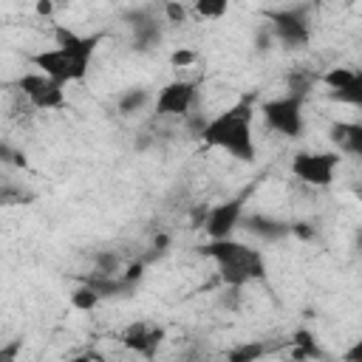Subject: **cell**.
<instances>
[{
  "label": "cell",
  "mask_w": 362,
  "mask_h": 362,
  "mask_svg": "<svg viewBox=\"0 0 362 362\" xmlns=\"http://www.w3.org/2000/svg\"><path fill=\"white\" fill-rule=\"evenodd\" d=\"M164 14H167L170 23H184L187 14H189V8L181 6V3H164Z\"/></svg>",
  "instance_id": "cell-19"
},
{
  "label": "cell",
  "mask_w": 362,
  "mask_h": 362,
  "mask_svg": "<svg viewBox=\"0 0 362 362\" xmlns=\"http://www.w3.org/2000/svg\"><path fill=\"white\" fill-rule=\"evenodd\" d=\"M260 113H263L266 127L286 136V139H300L305 130L303 96H297V93H286V96H274V99L263 102Z\"/></svg>",
  "instance_id": "cell-4"
},
{
  "label": "cell",
  "mask_w": 362,
  "mask_h": 362,
  "mask_svg": "<svg viewBox=\"0 0 362 362\" xmlns=\"http://www.w3.org/2000/svg\"><path fill=\"white\" fill-rule=\"evenodd\" d=\"M195 59H198V54H195L192 48H175V51L170 54V65H173V68H189Z\"/></svg>",
  "instance_id": "cell-18"
},
{
  "label": "cell",
  "mask_w": 362,
  "mask_h": 362,
  "mask_svg": "<svg viewBox=\"0 0 362 362\" xmlns=\"http://www.w3.org/2000/svg\"><path fill=\"white\" fill-rule=\"evenodd\" d=\"M96 303H99V294L85 283V286H79L74 294H71V305L76 308V311H90V308H96Z\"/></svg>",
  "instance_id": "cell-15"
},
{
  "label": "cell",
  "mask_w": 362,
  "mask_h": 362,
  "mask_svg": "<svg viewBox=\"0 0 362 362\" xmlns=\"http://www.w3.org/2000/svg\"><path fill=\"white\" fill-rule=\"evenodd\" d=\"M102 34H76L68 25H54V45L28 54L34 71L57 79L59 85L82 82L90 71V57L99 45Z\"/></svg>",
  "instance_id": "cell-1"
},
{
  "label": "cell",
  "mask_w": 362,
  "mask_h": 362,
  "mask_svg": "<svg viewBox=\"0 0 362 362\" xmlns=\"http://www.w3.org/2000/svg\"><path fill=\"white\" fill-rule=\"evenodd\" d=\"M272 31L280 42L300 48L308 42L311 28H308V17L305 8H283V11H272Z\"/></svg>",
  "instance_id": "cell-8"
},
{
  "label": "cell",
  "mask_w": 362,
  "mask_h": 362,
  "mask_svg": "<svg viewBox=\"0 0 362 362\" xmlns=\"http://www.w3.org/2000/svg\"><path fill=\"white\" fill-rule=\"evenodd\" d=\"M331 141L339 147V156L342 153H351V156H359L362 153V124L356 122H339L331 127Z\"/></svg>",
  "instance_id": "cell-12"
},
{
  "label": "cell",
  "mask_w": 362,
  "mask_h": 362,
  "mask_svg": "<svg viewBox=\"0 0 362 362\" xmlns=\"http://www.w3.org/2000/svg\"><path fill=\"white\" fill-rule=\"evenodd\" d=\"M342 156L337 150L328 153H297L291 161V175L308 187H328L339 167Z\"/></svg>",
  "instance_id": "cell-5"
},
{
  "label": "cell",
  "mask_w": 362,
  "mask_h": 362,
  "mask_svg": "<svg viewBox=\"0 0 362 362\" xmlns=\"http://www.w3.org/2000/svg\"><path fill=\"white\" fill-rule=\"evenodd\" d=\"M68 362H99V356H96V354H82V356H74V359H68Z\"/></svg>",
  "instance_id": "cell-23"
},
{
  "label": "cell",
  "mask_w": 362,
  "mask_h": 362,
  "mask_svg": "<svg viewBox=\"0 0 362 362\" xmlns=\"http://www.w3.org/2000/svg\"><path fill=\"white\" fill-rule=\"evenodd\" d=\"M252 122H255L252 99H238L235 105L223 107L212 119H204V124L198 127V136L204 144L218 147L238 161H255L257 144L252 136Z\"/></svg>",
  "instance_id": "cell-2"
},
{
  "label": "cell",
  "mask_w": 362,
  "mask_h": 362,
  "mask_svg": "<svg viewBox=\"0 0 362 362\" xmlns=\"http://www.w3.org/2000/svg\"><path fill=\"white\" fill-rule=\"evenodd\" d=\"M359 354H362V342H356V345L345 354V362H359Z\"/></svg>",
  "instance_id": "cell-21"
},
{
  "label": "cell",
  "mask_w": 362,
  "mask_h": 362,
  "mask_svg": "<svg viewBox=\"0 0 362 362\" xmlns=\"http://www.w3.org/2000/svg\"><path fill=\"white\" fill-rule=\"evenodd\" d=\"M164 339V328L156 325V322H133L124 334H122V342L124 348H130L133 354L144 356V359H153L158 345Z\"/></svg>",
  "instance_id": "cell-11"
},
{
  "label": "cell",
  "mask_w": 362,
  "mask_h": 362,
  "mask_svg": "<svg viewBox=\"0 0 362 362\" xmlns=\"http://www.w3.org/2000/svg\"><path fill=\"white\" fill-rule=\"evenodd\" d=\"M192 11H195V14H201V17L218 20L221 14H226V3H223V0H221V3H206V0H204V3H195V6H192Z\"/></svg>",
  "instance_id": "cell-17"
},
{
  "label": "cell",
  "mask_w": 362,
  "mask_h": 362,
  "mask_svg": "<svg viewBox=\"0 0 362 362\" xmlns=\"http://www.w3.org/2000/svg\"><path fill=\"white\" fill-rule=\"evenodd\" d=\"M144 102H147V90L136 88V90H127V93L119 99V110H122V113H133V110H139Z\"/></svg>",
  "instance_id": "cell-16"
},
{
  "label": "cell",
  "mask_w": 362,
  "mask_h": 362,
  "mask_svg": "<svg viewBox=\"0 0 362 362\" xmlns=\"http://www.w3.org/2000/svg\"><path fill=\"white\" fill-rule=\"evenodd\" d=\"M243 218V201L240 198H232V201H223V204H215L206 218H204V232L209 240H226L232 238V232L238 229Z\"/></svg>",
  "instance_id": "cell-9"
},
{
  "label": "cell",
  "mask_w": 362,
  "mask_h": 362,
  "mask_svg": "<svg viewBox=\"0 0 362 362\" xmlns=\"http://www.w3.org/2000/svg\"><path fill=\"white\" fill-rule=\"evenodd\" d=\"M240 221L246 223V229L252 235H257L263 240H277V238L291 232V226H286V223H280L274 218H266V215H249V218H240Z\"/></svg>",
  "instance_id": "cell-13"
},
{
  "label": "cell",
  "mask_w": 362,
  "mask_h": 362,
  "mask_svg": "<svg viewBox=\"0 0 362 362\" xmlns=\"http://www.w3.org/2000/svg\"><path fill=\"white\" fill-rule=\"evenodd\" d=\"M20 351H23V339H14V342L3 345V348H0V362H17Z\"/></svg>",
  "instance_id": "cell-20"
},
{
  "label": "cell",
  "mask_w": 362,
  "mask_h": 362,
  "mask_svg": "<svg viewBox=\"0 0 362 362\" xmlns=\"http://www.w3.org/2000/svg\"><path fill=\"white\" fill-rule=\"evenodd\" d=\"M37 14H54V3H37Z\"/></svg>",
  "instance_id": "cell-22"
},
{
  "label": "cell",
  "mask_w": 362,
  "mask_h": 362,
  "mask_svg": "<svg viewBox=\"0 0 362 362\" xmlns=\"http://www.w3.org/2000/svg\"><path fill=\"white\" fill-rule=\"evenodd\" d=\"M263 354H266V345L252 339V342H240V345H235V348L226 354V362H257Z\"/></svg>",
  "instance_id": "cell-14"
},
{
  "label": "cell",
  "mask_w": 362,
  "mask_h": 362,
  "mask_svg": "<svg viewBox=\"0 0 362 362\" xmlns=\"http://www.w3.org/2000/svg\"><path fill=\"white\" fill-rule=\"evenodd\" d=\"M201 252L218 266V274L226 288H243L255 280L266 277V257L260 249L240 243V240H209L201 246Z\"/></svg>",
  "instance_id": "cell-3"
},
{
  "label": "cell",
  "mask_w": 362,
  "mask_h": 362,
  "mask_svg": "<svg viewBox=\"0 0 362 362\" xmlns=\"http://www.w3.org/2000/svg\"><path fill=\"white\" fill-rule=\"evenodd\" d=\"M20 93L31 102V107L37 110H59L65 107V85H59L57 79L40 74V71H28L17 79Z\"/></svg>",
  "instance_id": "cell-6"
},
{
  "label": "cell",
  "mask_w": 362,
  "mask_h": 362,
  "mask_svg": "<svg viewBox=\"0 0 362 362\" xmlns=\"http://www.w3.org/2000/svg\"><path fill=\"white\" fill-rule=\"evenodd\" d=\"M322 85H328L339 102H348V105L362 102V74L356 68H339L337 65V68L322 74Z\"/></svg>",
  "instance_id": "cell-10"
},
{
  "label": "cell",
  "mask_w": 362,
  "mask_h": 362,
  "mask_svg": "<svg viewBox=\"0 0 362 362\" xmlns=\"http://www.w3.org/2000/svg\"><path fill=\"white\" fill-rule=\"evenodd\" d=\"M198 79H175L164 85L156 96V113L158 116H187L198 96Z\"/></svg>",
  "instance_id": "cell-7"
}]
</instances>
